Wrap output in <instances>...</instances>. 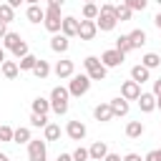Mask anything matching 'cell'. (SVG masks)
Wrapping results in <instances>:
<instances>
[{
  "instance_id": "obj_29",
  "label": "cell",
  "mask_w": 161,
  "mask_h": 161,
  "mask_svg": "<svg viewBox=\"0 0 161 161\" xmlns=\"http://www.w3.org/2000/svg\"><path fill=\"white\" fill-rule=\"evenodd\" d=\"M48 111H50V101L48 98H43V96L33 98V113H45L48 116Z\"/></svg>"
},
{
  "instance_id": "obj_28",
  "label": "cell",
  "mask_w": 161,
  "mask_h": 161,
  "mask_svg": "<svg viewBox=\"0 0 161 161\" xmlns=\"http://www.w3.org/2000/svg\"><path fill=\"white\" fill-rule=\"evenodd\" d=\"M141 65H146L148 70H153V68L161 65V55H158V53H146V55L141 58Z\"/></svg>"
},
{
  "instance_id": "obj_22",
  "label": "cell",
  "mask_w": 161,
  "mask_h": 161,
  "mask_svg": "<svg viewBox=\"0 0 161 161\" xmlns=\"http://www.w3.org/2000/svg\"><path fill=\"white\" fill-rule=\"evenodd\" d=\"M143 131H146V126H143L141 121H128V123H126V136H128V138H141Z\"/></svg>"
},
{
  "instance_id": "obj_2",
  "label": "cell",
  "mask_w": 161,
  "mask_h": 161,
  "mask_svg": "<svg viewBox=\"0 0 161 161\" xmlns=\"http://www.w3.org/2000/svg\"><path fill=\"white\" fill-rule=\"evenodd\" d=\"M113 8H116V5H111V3H103V5L98 8L96 28H98L101 33H111V30L118 25V20H116V15H113Z\"/></svg>"
},
{
  "instance_id": "obj_19",
  "label": "cell",
  "mask_w": 161,
  "mask_h": 161,
  "mask_svg": "<svg viewBox=\"0 0 161 161\" xmlns=\"http://www.w3.org/2000/svg\"><path fill=\"white\" fill-rule=\"evenodd\" d=\"M131 80H136V83H146V80H151V70L146 68V65H133L131 68Z\"/></svg>"
},
{
  "instance_id": "obj_48",
  "label": "cell",
  "mask_w": 161,
  "mask_h": 161,
  "mask_svg": "<svg viewBox=\"0 0 161 161\" xmlns=\"http://www.w3.org/2000/svg\"><path fill=\"white\" fill-rule=\"evenodd\" d=\"M0 161H10V156H8V153H3V151H0Z\"/></svg>"
},
{
  "instance_id": "obj_37",
  "label": "cell",
  "mask_w": 161,
  "mask_h": 161,
  "mask_svg": "<svg viewBox=\"0 0 161 161\" xmlns=\"http://www.w3.org/2000/svg\"><path fill=\"white\" fill-rule=\"evenodd\" d=\"M123 5H128L131 10H146L148 0H123Z\"/></svg>"
},
{
  "instance_id": "obj_12",
  "label": "cell",
  "mask_w": 161,
  "mask_h": 161,
  "mask_svg": "<svg viewBox=\"0 0 161 161\" xmlns=\"http://www.w3.org/2000/svg\"><path fill=\"white\" fill-rule=\"evenodd\" d=\"M60 33H63L65 38H75V35H78V18H73V15H63Z\"/></svg>"
},
{
  "instance_id": "obj_16",
  "label": "cell",
  "mask_w": 161,
  "mask_h": 161,
  "mask_svg": "<svg viewBox=\"0 0 161 161\" xmlns=\"http://www.w3.org/2000/svg\"><path fill=\"white\" fill-rule=\"evenodd\" d=\"M136 101H138V108H141L143 113H151V111L156 108V96H153V93H143V91H141V96H138Z\"/></svg>"
},
{
  "instance_id": "obj_41",
  "label": "cell",
  "mask_w": 161,
  "mask_h": 161,
  "mask_svg": "<svg viewBox=\"0 0 161 161\" xmlns=\"http://www.w3.org/2000/svg\"><path fill=\"white\" fill-rule=\"evenodd\" d=\"M153 96H161V78H156L153 80V91H151Z\"/></svg>"
},
{
  "instance_id": "obj_39",
  "label": "cell",
  "mask_w": 161,
  "mask_h": 161,
  "mask_svg": "<svg viewBox=\"0 0 161 161\" xmlns=\"http://www.w3.org/2000/svg\"><path fill=\"white\" fill-rule=\"evenodd\" d=\"M143 161H161V151H158V148H153V151H148V153L143 156Z\"/></svg>"
},
{
  "instance_id": "obj_30",
  "label": "cell",
  "mask_w": 161,
  "mask_h": 161,
  "mask_svg": "<svg viewBox=\"0 0 161 161\" xmlns=\"http://www.w3.org/2000/svg\"><path fill=\"white\" fill-rule=\"evenodd\" d=\"M80 15H83L86 20H96V18H98V5H96V3H83Z\"/></svg>"
},
{
  "instance_id": "obj_40",
  "label": "cell",
  "mask_w": 161,
  "mask_h": 161,
  "mask_svg": "<svg viewBox=\"0 0 161 161\" xmlns=\"http://www.w3.org/2000/svg\"><path fill=\"white\" fill-rule=\"evenodd\" d=\"M123 161H143V158H141L136 151H131V153H126V156H123Z\"/></svg>"
},
{
  "instance_id": "obj_5",
  "label": "cell",
  "mask_w": 161,
  "mask_h": 161,
  "mask_svg": "<svg viewBox=\"0 0 161 161\" xmlns=\"http://www.w3.org/2000/svg\"><path fill=\"white\" fill-rule=\"evenodd\" d=\"M28 161H48V141L30 138L28 141Z\"/></svg>"
},
{
  "instance_id": "obj_44",
  "label": "cell",
  "mask_w": 161,
  "mask_h": 161,
  "mask_svg": "<svg viewBox=\"0 0 161 161\" xmlns=\"http://www.w3.org/2000/svg\"><path fill=\"white\" fill-rule=\"evenodd\" d=\"M23 3H25V0H8V5H10V8H20Z\"/></svg>"
},
{
  "instance_id": "obj_33",
  "label": "cell",
  "mask_w": 161,
  "mask_h": 161,
  "mask_svg": "<svg viewBox=\"0 0 161 161\" xmlns=\"http://www.w3.org/2000/svg\"><path fill=\"white\" fill-rule=\"evenodd\" d=\"M15 18V8H10L8 3H0V20L3 23H10Z\"/></svg>"
},
{
  "instance_id": "obj_17",
  "label": "cell",
  "mask_w": 161,
  "mask_h": 161,
  "mask_svg": "<svg viewBox=\"0 0 161 161\" xmlns=\"http://www.w3.org/2000/svg\"><path fill=\"white\" fill-rule=\"evenodd\" d=\"M108 153V146H106V141H96V143H91V148H88V156H91V161H103V156Z\"/></svg>"
},
{
  "instance_id": "obj_23",
  "label": "cell",
  "mask_w": 161,
  "mask_h": 161,
  "mask_svg": "<svg viewBox=\"0 0 161 161\" xmlns=\"http://www.w3.org/2000/svg\"><path fill=\"white\" fill-rule=\"evenodd\" d=\"M128 40H131V48H141V45H146V30H141V28L131 30V33H128Z\"/></svg>"
},
{
  "instance_id": "obj_24",
  "label": "cell",
  "mask_w": 161,
  "mask_h": 161,
  "mask_svg": "<svg viewBox=\"0 0 161 161\" xmlns=\"http://www.w3.org/2000/svg\"><path fill=\"white\" fill-rule=\"evenodd\" d=\"M20 40H23V38H20V33H15V30H8V33L3 35V48H5V50H13V48H15Z\"/></svg>"
},
{
  "instance_id": "obj_34",
  "label": "cell",
  "mask_w": 161,
  "mask_h": 161,
  "mask_svg": "<svg viewBox=\"0 0 161 161\" xmlns=\"http://www.w3.org/2000/svg\"><path fill=\"white\" fill-rule=\"evenodd\" d=\"M116 50H121V53H131V50H133L128 35H118V38H116Z\"/></svg>"
},
{
  "instance_id": "obj_26",
  "label": "cell",
  "mask_w": 161,
  "mask_h": 161,
  "mask_svg": "<svg viewBox=\"0 0 161 161\" xmlns=\"http://www.w3.org/2000/svg\"><path fill=\"white\" fill-rule=\"evenodd\" d=\"M28 141H30V128L28 126L13 128V143H28Z\"/></svg>"
},
{
  "instance_id": "obj_15",
  "label": "cell",
  "mask_w": 161,
  "mask_h": 161,
  "mask_svg": "<svg viewBox=\"0 0 161 161\" xmlns=\"http://www.w3.org/2000/svg\"><path fill=\"white\" fill-rule=\"evenodd\" d=\"M93 118H96L98 123H108V121L113 118V111H111V103H98V106L93 108Z\"/></svg>"
},
{
  "instance_id": "obj_47",
  "label": "cell",
  "mask_w": 161,
  "mask_h": 161,
  "mask_svg": "<svg viewBox=\"0 0 161 161\" xmlns=\"http://www.w3.org/2000/svg\"><path fill=\"white\" fill-rule=\"evenodd\" d=\"M153 23H156V28L161 25V13H156V18H153Z\"/></svg>"
},
{
  "instance_id": "obj_21",
  "label": "cell",
  "mask_w": 161,
  "mask_h": 161,
  "mask_svg": "<svg viewBox=\"0 0 161 161\" xmlns=\"http://www.w3.org/2000/svg\"><path fill=\"white\" fill-rule=\"evenodd\" d=\"M25 18H28L30 23H43V18H45V8H40V5H28Z\"/></svg>"
},
{
  "instance_id": "obj_11",
  "label": "cell",
  "mask_w": 161,
  "mask_h": 161,
  "mask_svg": "<svg viewBox=\"0 0 161 161\" xmlns=\"http://www.w3.org/2000/svg\"><path fill=\"white\" fill-rule=\"evenodd\" d=\"M121 96H123L126 101H136V98L141 96V83H136V80H123V83H121Z\"/></svg>"
},
{
  "instance_id": "obj_42",
  "label": "cell",
  "mask_w": 161,
  "mask_h": 161,
  "mask_svg": "<svg viewBox=\"0 0 161 161\" xmlns=\"http://www.w3.org/2000/svg\"><path fill=\"white\" fill-rule=\"evenodd\" d=\"M103 161H123V158H121L118 153H111V151H108V153L103 156Z\"/></svg>"
},
{
  "instance_id": "obj_32",
  "label": "cell",
  "mask_w": 161,
  "mask_h": 161,
  "mask_svg": "<svg viewBox=\"0 0 161 161\" xmlns=\"http://www.w3.org/2000/svg\"><path fill=\"white\" fill-rule=\"evenodd\" d=\"M30 126L33 128H45L48 126V116L45 113H30Z\"/></svg>"
},
{
  "instance_id": "obj_18",
  "label": "cell",
  "mask_w": 161,
  "mask_h": 161,
  "mask_svg": "<svg viewBox=\"0 0 161 161\" xmlns=\"http://www.w3.org/2000/svg\"><path fill=\"white\" fill-rule=\"evenodd\" d=\"M0 73H3V78L13 80V78H18L20 68H18V63H15V60H3V63H0Z\"/></svg>"
},
{
  "instance_id": "obj_6",
  "label": "cell",
  "mask_w": 161,
  "mask_h": 161,
  "mask_svg": "<svg viewBox=\"0 0 161 161\" xmlns=\"http://www.w3.org/2000/svg\"><path fill=\"white\" fill-rule=\"evenodd\" d=\"M60 23H63V15H60V8L55 5H48L45 8V18H43V25L48 33H60Z\"/></svg>"
},
{
  "instance_id": "obj_20",
  "label": "cell",
  "mask_w": 161,
  "mask_h": 161,
  "mask_svg": "<svg viewBox=\"0 0 161 161\" xmlns=\"http://www.w3.org/2000/svg\"><path fill=\"white\" fill-rule=\"evenodd\" d=\"M50 70H53V68H50V63H48V60H43V58H38V63H35V68H33L30 73H33L35 78H40V80H45V78L50 75Z\"/></svg>"
},
{
  "instance_id": "obj_8",
  "label": "cell",
  "mask_w": 161,
  "mask_h": 161,
  "mask_svg": "<svg viewBox=\"0 0 161 161\" xmlns=\"http://www.w3.org/2000/svg\"><path fill=\"white\" fill-rule=\"evenodd\" d=\"M96 33H98L96 20H86V18L78 20V35H75V38H80V40H93Z\"/></svg>"
},
{
  "instance_id": "obj_46",
  "label": "cell",
  "mask_w": 161,
  "mask_h": 161,
  "mask_svg": "<svg viewBox=\"0 0 161 161\" xmlns=\"http://www.w3.org/2000/svg\"><path fill=\"white\" fill-rule=\"evenodd\" d=\"M65 0H48V5H55V8H63Z\"/></svg>"
},
{
  "instance_id": "obj_52",
  "label": "cell",
  "mask_w": 161,
  "mask_h": 161,
  "mask_svg": "<svg viewBox=\"0 0 161 161\" xmlns=\"http://www.w3.org/2000/svg\"><path fill=\"white\" fill-rule=\"evenodd\" d=\"M86 3H96V0H86Z\"/></svg>"
},
{
  "instance_id": "obj_14",
  "label": "cell",
  "mask_w": 161,
  "mask_h": 161,
  "mask_svg": "<svg viewBox=\"0 0 161 161\" xmlns=\"http://www.w3.org/2000/svg\"><path fill=\"white\" fill-rule=\"evenodd\" d=\"M111 103V111H113V118H123V116H128V101L123 98V96H118V98H113V101H108Z\"/></svg>"
},
{
  "instance_id": "obj_35",
  "label": "cell",
  "mask_w": 161,
  "mask_h": 161,
  "mask_svg": "<svg viewBox=\"0 0 161 161\" xmlns=\"http://www.w3.org/2000/svg\"><path fill=\"white\" fill-rule=\"evenodd\" d=\"M10 53H13V55H15L18 60H20L23 55H28V53H30V48H28V43H25V40H20V43H18V45H15V48H13Z\"/></svg>"
},
{
  "instance_id": "obj_7",
  "label": "cell",
  "mask_w": 161,
  "mask_h": 161,
  "mask_svg": "<svg viewBox=\"0 0 161 161\" xmlns=\"http://www.w3.org/2000/svg\"><path fill=\"white\" fill-rule=\"evenodd\" d=\"M123 58H126V53H121V50H116V48L101 53V63H103L106 68H118V65L123 63Z\"/></svg>"
},
{
  "instance_id": "obj_31",
  "label": "cell",
  "mask_w": 161,
  "mask_h": 161,
  "mask_svg": "<svg viewBox=\"0 0 161 161\" xmlns=\"http://www.w3.org/2000/svg\"><path fill=\"white\" fill-rule=\"evenodd\" d=\"M35 63H38V58H35L33 53H28V55H23V58L18 60V68H20V70H33Z\"/></svg>"
},
{
  "instance_id": "obj_49",
  "label": "cell",
  "mask_w": 161,
  "mask_h": 161,
  "mask_svg": "<svg viewBox=\"0 0 161 161\" xmlns=\"http://www.w3.org/2000/svg\"><path fill=\"white\" fill-rule=\"evenodd\" d=\"M3 60H5V48L0 45V63H3Z\"/></svg>"
},
{
  "instance_id": "obj_25",
  "label": "cell",
  "mask_w": 161,
  "mask_h": 161,
  "mask_svg": "<svg viewBox=\"0 0 161 161\" xmlns=\"http://www.w3.org/2000/svg\"><path fill=\"white\" fill-rule=\"evenodd\" d=\"M43 138H45L48 143H50V141H58V138H60V126H58V123H50V121H48V126L43 128Z\"/></svg>"
},
{
  "instance_id": "obj_10",
  "label": "cell",
  "mask_w": 161,
  "mask_h": 161,
  "mask_svg": "<svg viewBox=\"0 0 161 161\" xmlns=\"http://www.w3.org/2000/svg\"><path fill=\"white\" fill-rule=\"evenodd\" d=\"M53 73H55L60 80H65V78H70V75L75 73V65H73V60L63 58V60H58V63L53 65Z\"/></svg>"
},
{
  "instance_id": "obj_13",
  "label": "cell",
  "mask_w": 161,
  "mask_h": 161,
  "mask_svg": "<svg viewBox=\"0 0 161 161\" xmlns=\"http://www.w3.org/2000/svg\"><path fill=\"white\" fill-rule=\"evenodd\" d=\"M68 48H70V38H65L63 33H53V38H50V50H53V53H68Z\"/></svg>"
},
{
  "instance_id": "obj_50",
  "label": "cell",
  "mask_w": 161,
  "mask_h": 161,
  "mask_svg": "<svg viewBox=\"0 0 161 161\" xmlns=\"http://www.w3.org/2000/svg\"><path fill=\"white\" fill-rule=\"evenodd\" d=\"M28 5H40V0H25Z\"/></svg>"
},
{
  "instance_id": "obj_3",
  "label": "cell",
  "mask_w": 161,
  "mask_h": 161,
  "mask_svg": "<svg viewBox=\"0 0 161 161\" xmlns=\"http://www.w3.org/2000/svg\"><path fill=\"white\" fill-rule=\"evenodd\" d=\"M91 78H88V73H73L70 78H68V93L70 96H75V98H80V96H86L88 91H91Z\"/></svg>"
},
{
  "instance_id": "obj_9",
  "label": "cell",
  "mask_w": 161,
  "mask_h": 161,
  "mask_svg": "<svg viewBox=\"0 0 161 161\" xmlns=\"http://www.w3.org/2000/svg\"><path fill=\"white\" fill-rule=\"evenodd\" d=\"M65 133H68V138H70V141H83V138H86V133H88V128H86V123H83V121H68Z\"/></svg>"
},
{
  "instance_id": "obj_27",
  "label": "cell",
  "mask_w": 161,
  "mask_h": 161,
  "mask_svg": "<svg viewBox=\"0 0 161 161\" xmlns=\"http://www.w3.org/2000/svg\"><path fill=\"white\" fill-rule=\"evenodd\" d=\"M113 15H116V20H121V23H126V20H131V15H133V10L128 8V5H116L113 8Z\"/></svg>"
},
{
  "instance_id": "obj_36",
  "label": "cell",
  "mask_w": 161,
  "mask_h": 161,
  "mask_svg": "<svg viewBox=\"0 0 161 161\" xmlns=\"http://www.w3.org/2000/svg\"><path fill=\"white\" fill-rule=\"evenodd\" d=\"M70 156H73V161H91V156H88V148H83V146H78V148H75Z\"/></svg>"
},
{
  "instance_id": "obj_1",
  "label": "cell",
  "mask_w": 161,
  "mask_h": 161,
  "mask_svg": "<svg viewBox=\"0 0 161 161\" xmlns=\"http://www.w3.org/2000/svg\"><path fill=\"white\" fill-rule=\"evenodd\" d=\"M68 98H70V93H68V86H55L53 91H50V111L53 113H58V116H65L68 113Z\"/></svg>"
},
{
  "instance_id": "obj_51",
  "label": "cell",
  "mask_w": 161,
  "mask_h": 161,
  "mask_svg": "<svg viewBox=\"0 0 161 161\" xmlns=\"http://www.w3.org/2000/svg\"><path fill=\"white\" fill-rule=\"evenodd\" d=\"M156 108H161V96H156Z\"/></svg>"
},
{
  "instance_id": "obj_53",
  "label": "cell",
  "mask_w": 161,
  "mask_h": 161,
  "mask_svg": "<svg viewBox=\"0 0 161 161\" xmlns=\"http://www.w3.org/2000/svg\"><path fill=\"white\" fill-rule=\"evenodd\" d=\"M156 3H158V5H161V0H156Z\"/></svg>"
},
{
  "instance_id": "obj_54",
  "label": "cell",
  "mask_w": 161,
  "mask_h": 161,
  "mask_svg": "<svg viewBox=\"0 0 161 161\" xmlns=\"http://www.w3.org/2000/svg\"><path fill=\"white\" fill-rule=\"evenodd\" d=\"M158 30H161V25H158Z\"/></svg>"
},
{
  "instance_id": "obj_4",
  "label": "cell",
  "mask_w": 161,
  "mask_h": 161,
  "mask_svg": "<svg viewBox=\"0 0 161 161\" xmlns=\"http://www.w3.org/2000/svg\"><path fill=\"white\" fill-rule=\"evenodd\" d=\"M83 68H86V73H88L91 80H103V78L108 75V68L101 63L98 55H86V58H83Z\"/></svg>"
},
{
  "instance_id": "obj_43",
  "label": "cell",
  "mask_w": 161,
  "mask_h": 161,
  "mask_svg": "<svg viewBox=\"0 0 161 161\" xmlns=\"http://www.w3.org/2000/svg\"><path fill=\"white\" fill-rule=\"evenodd\" d=\"M55 161H73V156H70V153H58Z\"/></svg>"
},
{
  "instance_id": "obj_45",
  "label": "cell",
  "mask_w": 161,
  "mask_h": 161,
  "mask_svg": "<svg viewBox=\"0 0 161 161\" xmlns=\"http://www.w3.org/2000/svg\"><path fill=\"white\" fill-rule=\"evenodd\" d=\"M5 33H8V23H3V20H0V40H3V35H5Z\"/></svg>"
},
{
  "instance_id": "obj_38",
  "label": "cell",
  "mask_w": 161,
  "mask_h": 161,
  "mask_svg": "<svg viewBox=\"0 0 161 161\" xmlns=\"http://www.w3.org/2000/svg\"><path fill=\"white\" fill-rule=\"evenodd\" d=\"M3 141H13V128L5 126V123H0V143Z\"/></svg>"
}]
</instances>
